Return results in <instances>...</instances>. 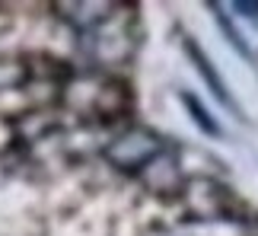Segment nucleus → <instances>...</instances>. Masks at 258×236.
<instances>
[{
    "mask_svg": "<svg viewBox=\"0 0 258 236\" xmlns=\"http://www.w3.org/2000/svg\"><path fill=\"white\" fill-rule=\"evenodd\" d=\"M214 10H217V26H220L223 32H226V38H230V45H233V48H236V51H239L242 57H249V61L255 64V54H252V48H249V45L242 42V35L236 32V26L230 23V16H226V13H223L220 7H214Z\"/></svg>",
    "mask_w": 258,
    "mask_h": 236,
    "instance_id": "obj_10",
    "label": "nucleus"
},
{
    "mask_svg": "<svg viewBox=\"0 0 258 236\" xmlns=\"http://www.w3.org/2000/svg\"><path fill=\"white\" fill-rule=\"evenodd\" d=\"M134 109V93L124 80H115V77H105L89 86L86 93V112L96 115L102 125H115L127 118Z\"/></svg>",
    "mask_w": 258,
    "mask_h": 236,
    "instance_id": "obj_4",
    "label": "nucleus"
},
{
    "mask_svg": "<svg viewBox=\"0 0 258 236\" xmlns=\"http://www.w3.org/2000/svg\"><path fill=\"white\" fill-rule=\"evenodd\" d=\"M141 182H144V189L150 195H156V198H178L182 189H185L182 169H178V163L166 150L141 172Z\"/></svg>",
    "mask_w": 258,
    "mask_h": 236,
    "instance_id": "obj_5",
    "label": "nucleus"
},
{
    "mask_svg": "<svg viewBox=\"0 0 258 236\" xmlns=\"http://www.w3.org/2000/svg\"><path fill=\"white\" fill-rule=\"evenodd\" d=\"M169 236H191L188 230H175V233H169Z\"/></svg>",
    "mask_w": 258,
    "mask_h": 236,
    "instance_id": "obj_12",
    "label": "nucleus"
},
{
    "mask_svg": "<svg viewBox=\"0 0 258 236\" xmlns=\"http://www.w3.org/2000/svg\"><path fill=\"white\" fill-rule=\"evenodd\" d=\"M236 10H239L242 16H249V19H258V4H252V0H239V4H233Z\"/></svg>",
    "mask_w": 258,
    "mask_h": 236,
    "instance_id": "obj_11",
    "label": "nucleus"
},
{
    "mask_svg": "<svg viewBox=\"0 0 258 236\" xmlns=\"http://www.w3.org/2000/svg\"><path fill=\"white\" fill-rule=\"evenodd\" d=\"M178 198H182L188 217H195V220H204V223L245 220V204L236 198V192L230 185H223L220 179H211V175L185 179V189Z\"/></svg>",
    "mask_w": 258,
    "mask_h": 236,
    "instance_id": "obj_2",
    "label": "nucleus"
},
{
    "mask_svg": "<svg viewBox=\"0 0 258 236\" xmlns=\"http://www.w3.org/2000/svg\"><path fill=\"white\" fill-rule=\"evenodd\" d=\"M89 38V54L99 64H127L141 45V23H137L134 7H115L112 16H105Z\"/></svg>",
    "mask_w": 258,
    "mask_h": 236,
    "instance_id": "obj_1",
    "label": "nucleus"
},
{
    "mask_svg": "<svg viewBox=\"0 0 258 236\" xmlns=\"http://www.w3.org/2000/svg\"><path fill=\"white\" fill-rule=\"evenodd\" d=\"M118 4H102V0H96V4H89V0H83V4H57L54 10L61 13L67 23H71L74 29H80V32H93V29L102 23L105 16H112V10Z\"/></svg>",
    "mask_w": 258,
    "mask_h": 236,
    "instance_id": "obj_7",
    "label": "nucleus"
},
{
    "mask_svg": "<svg viewBox=\"0 0 258 236\" xmlns=\"http://www.w3.org/2000/svg\"><path fill=\"white\" fill-rule=\"evenodd\" d=\"M160 153H163V141L153 131H147V128H127V131L115 134L102 150L108 166H115V169H121V172H137V175H141Z\"/></svg>",
    "mask_w": 258,
    "mask_h": 236,
    "instance_id": "obj_3",
    "label": "nucleus"
},
{
    "mask_svg": "<svg viewBox=\"0 0 258 236\" xmlns=\"http://www.w3.org/2000/svg\"><path fill=\"white\" fill-rule=\"evenodd\" d=\"M178 99H182V105L188 109V115H191V122L201 128L204 134H211V137L220 134V125H217L214 118H211V112H207L204 105H201V99H198V96H191L188 90H182V93H178Z\"/></svg>",
    "mask_w": 258,
    "mask_h": 236,
    "instance_id": "obj_9",
    "label": "nucleus"
},
{
    "mask_svg": "<svg viewBox=\"0 0 258 236\" xmlns=\"http://www.w3.org/2000/svg\"><path fill=\"white\" fill-rule=\"evenodd\" d=\"M32 83L29 74V57L26 54H0V96L16 93Z\"/></svg>",
    "mask_w": 258,
    "mask_h": 236,
    "instance_id": "obj_8",
    "label": "nucleus"
},
{
    "mask_svg": "<svg viewBox=\"0 0 258 236\" xmlns=\"http://www.w3.org/2000/svg\"><path fill=\"white\" fill-rule=\"evenodd\" d=\"M182 48H185V54H188V61H191V67H195L198 74H201V80L207 83V90H211L217 99H220V105H226V109H230L236 118H242V115H239V105H236V99L230 96V90H226V80L214 71V64H211V57H207L204 48L198 45L191 35H185V38H182Z\"/></svg>",
    "mask_w": 258,
    "mask_h": 236,
    "instance_id": "obj_6",
    "label": "nucleus"
}]
</instances>
